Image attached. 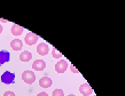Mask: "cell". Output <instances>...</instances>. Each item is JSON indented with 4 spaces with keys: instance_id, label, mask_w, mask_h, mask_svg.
<instances>
[{
    "instance_id": "10",
    "label": "cell",
    "mask_w": 125,
    "mask_h": 96,
    "mask_svg": "<svg viewBox=\"0 0 125 96\" xmlns=\"http://www.w3.org/2000/svg\"><path fill=\"white\" fill-rule=\"evenodd\" d=\"M23 29L21 25H19V24H13V26H11L10 29V32L13 35H15V37H19V35H21L23 33Z\"/></svg>"
},
{
    "instance_id": "9",
    "label": "cell",
    "mask_w": 125,
    "mask_h": 96,
    "mask_svg": "<svg viewBox=\"0 0 125 96\" xmlns=\"http://www.w3.org/2000/svg\"><path fill=\"white\" fill-rule=\"evenodd\" d=\"M53 85L52 82V79L48 77H42L40 80H39V86L42 87V88H49L51 86Z\"/></svg>"
},
{
    "instance_id": "6",
    "label": "cell",
    "mask_w": 125,
    "mask_h": 96,
    "mask_svg": "<svg viewBox=\"0 0 125 96\" xmlns=\"http://www.w3.org/2000/svg\"><path fill=\"white\" fill-rule=\"evenodd\" d=\"M46 68V62L44 60H36L32 64V69L34 71H42Z\"/></svg>"
},
{
    "instance_id": "19",
    "label": "cell",
    "mask_w": 125,
    "mask_h": 96,
    "mask_svg": "<svg viewBox=\"0 0 125 96\" xmlns=\"http://www.w3.org/2000/svg\"><path fill=\"white\" fill-rule=\"evenodd\" d=\"M2 30H4V29H2V26H1V25H0V35H1V33H2Z\"/></svg>"
},
{
    "instance_id": "2",
    "label": "cell",
    "mask_w": 125,
    "mask_h": 96,
    "mask_svg": "<svg viewBox=\"0 0 125 96\" xmlns=\"http://www.w3.org/2000/svg\"><path fill=\"white\" fill-rule=\"evenodd\" d=\"M1 81H2V84H6V85L14 84V81H15V74L13 72H10V71H6L1 76Z\"/></svg>"
},
{
    "instance_id": "8",
    "label": "cell",
    "mask_w": 125,
    "mask_h": 96,
    "mask_svg": "<svg viewBox=\"0 0 125 96\" xmlns=\"http://www.w3.org/2000/svg\"><path fill=\"white\" fill-rule=\"evenodd\" d=\"M9 60H10L9 52H7V50H1V52H0V65H4L5 63L9 62Z\"/></svg>"
},
{
    "instance_id": "12",
    "label": "cell",
    "mask_w": 125,
    "mask_h": 96,
    "mask_svg": "<svg viewBox=\"0 0 125 96\" xmlns=\"http://www.w3.org/2000/svg\"><path fill=\"white\" fill-rule=\"evenodd\" d=\"M31 58H32V54H31L30 52H28V50L22 52L21 55H20V60H21V62H29Z\"/></svg>"
},
{
    "instance_id": "21",
    "label": "cell",
    "mask_w": 125,
    "mask_h": 96,
    "mask_svg": "<svg viewBox=\"0 0 125 96\" xmlns=\"http://www.w3.org/2000/svg\"><path fill=\"white\" fill-rule=\"evenodd\" d=\"M92 96H96V95H95V94H94V95H92Z\"/></svg>"
},
{
    "instance_id": "20",
    "label": "cell",
    "mask_w": 125,
    "mask_h": 96,
    "mask_svg": "<svg viewBox=\"0 0 125 96\" xmlns=\"http://www.w3.org/2000/svg\"><path fill=\"white\" fill-rule=\"evenodd\" d=\"M67 96H77V95H73V94H69V95H67Z\"/></svg>"
},
{
    "instance_id": "16",
    "label": "cell",
    "mask_w": 125,
    "mask_h": 96,
    "mask_svg": "<svg viewBox=\"0 0 125 96\" xmlns=\"http://www.w3.org/2000/svg\"><path fill=\"white\" fill-rule=\"evenodd\" d=\"M70 69H71V71H72L73 73H78V70H77L73 65H70Z\"/></svg>"
},
{
    "instance_id": "13",
    "label": "cell",
    "mask_w": 125,
    "mask_h": 96,
    "mask_svg": "<svg viewBox=\"0 0 125 96\" xmlns=\"http://www.w3.org/2000/svg\"><path fill=\"white\" fill-rule=\"evenodd\" d=\"M52 55H53L54 58H61V57H62V54H61V53L56 49V48H54V49L52 50Z\"/></svg>"
},
{
    "instance_id": "5",
    "label": "cell",
    "mask_w": 125,
    "mask_h": 96,
    "mask_svg": "<svg viewBox=\"0 0 125 96\" xmlns=\"http://www.w3.org/2000/svg\"><path fill=\"white\" fill-rule=\"evenodd\" d=\"M49 52V47L46 42H40L38 46H37V53H38L40 56H45V55L48 54Z\"/></svg>"
},
{
    "instance_id": "1",
    "label": "cell",
    "mask_w": 125,
    "mask_h": 96,
    "mask_svg": "<svg viewBox=\"0 0 125 96\" xmlns=\"http://www.w3.org/2000/svg\"><path fill=\"white\" fill-rule=\"evenodd\" d=\"M22 80L25 82V84H33L34 81H36V74H34L33 71H30V70H27V71H24L22 74Z\"/></svg>"
},
{
    "instance_id": "3",
    "label": "cell",
    "mask_w": 125,
    "mask_h": 96,
    "mask_svg": "<svg viewBox=\"0 0 125 96\" xmlns=\"http://www.w3.org/2000/svg\"><path fill=\"white\" fill-rule=\"evenodd\" d=\"M68 66H69V64L65 60H60L55 64V71L57 73H64L67 71V69H68Z\"/></svg>"
},
{
    "instance_id": "4",
    "label": "cell",
    "mask_w": 125,
    "mask_h": 96,
    "mask_svg": "<svg viewBox=\"0 0 125 96\" xmlns=\"http://www.w3.org/2000/svg\"><path fill=\"white\" fill-rule=\"evenodd\" d=\"M24 40H25V44L28 46H33L34 44L38 41V35L33 33V32H28Z\"/></svg>"
},
{
    "instance_id": "14",
    "label": "cell",
    "mask_w": 125,
    "mask_h": 96,
    "mask_svg": "<svg viewBox=\"0 0 125 96\" xmlns=\"http://www.w3.org/2000/svg\"><path fill=\"white\" fill-rule=\"evenodd\" d=\"M64 94H63V90L62 89H55L53 92V94H52V96H63Z\"/></svg>"
},
{
    "instance_id": "17",
    "label": "cell",
    "mask_w": 125,
    "mask_h": 96,
    "mask_svg": "<svg viewBox=\"0 0 125 96\" xmlns=\"http://www.w3.org/2000/svg\"><path fill=\"white\" fill-rule=\"evenodd\" d=\"M37 96H48V95H47V93H45V92H40V93H38Z\"/></svg>"
},
{
    "instance_id": "15",
    "label": "cell",
    "mask_w": 125,
    "mask_h": 96,
    "mask_svg": "<svg viewBox=\"0 0 125 96\" xmlns=\"http://www.w3.org/2000/svg\"><path fill=\"white\" fill-rule=\"evenodd\" d=\"M4 96H16L15 95V93L14 92H11V90H8V92H6L4 94Z\"/></svg>"
},
{
    "instance_id": "11",
    "label": "cell",
    "mask_w": 125,
    "mask_h": 96,
    "mask_svg": "<svg viewBox=\"0 0 125 96\" xmlns=\"http://www.w3.org/2000/svg\"><path fill=\"white\" fill-rule=\"evenodd\" d=\"M10 47L13 50H21L23 48V42L20 39H14L10 42Z\"/></svg>"
},
{
    "instance_id": "18",
    "label": "cell",
    "mask_w": 125,
    "mask_h": 96,
    "mask_svg": "<svg viewBox=\"0 0 125 96\" xmlns=\"http://www.w3.org/2000/svg\"><path fill=\"white\" fill-rule=\"evenodd\" d=\"M0 22H1V23H7V19H4V18H0Z\"/></svg>"
},
{
    "instance_id": "7",
    "label": "cell",
    "mask_w": 125,
    "mask_h": 96,
    "mask_svg": "<svg viewBox=\"0 0 125 96\" xmlns=\"http://www.w3.org/2000/svg\"><path fill=\"white\" fill-rule=\"evenodd\" d=\"M79 92H80V94L84 96H90L92 93H93V90H92L91 86L88 84H83V85H80Z\"/></svg>"
}]
</instances>
